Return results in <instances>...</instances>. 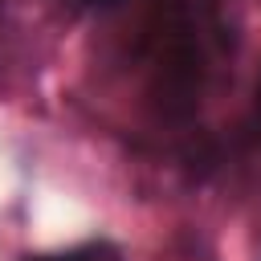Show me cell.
Instances as JSON below:
<instances>
[{
	"label": "cell",
	"mask_w": 261,
	"mask_h": 261,
	"mask_svg": "<svg viewBox=\"0 0 261 261\" xmlns=\"http://www.w3.org/2000/svg\"><path fill=\"white\" fill-rule=\"evenodd\" d=\"M24 261H122V253L110 241H90L77 249H61V253H45V257H24Z\"/></svg>",
	"instance_id": "cell-1"
},
{
	"label": "cell",
	"mask_w": 261,
	"mask_h": 261,
	"mask_svg": "<svg viewBox=\"0 0 261 261\" xmlns=\"http://www.w3.org/2000/svg\"><path fill=\"white\" fill-rule=\"evenodd\" d=\"M241 147L249 155H261V86H257V98H253V110L241 126Z\"/></svg>",
	"instance_id": "cell-2"
}]
</instances>
